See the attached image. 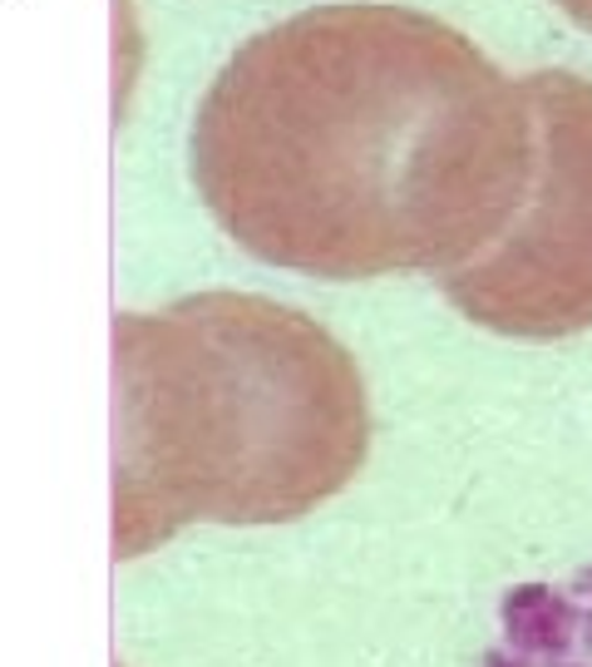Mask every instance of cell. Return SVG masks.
<instances>
[{"label":"cell","instance_id":"obj_3","mask_svg":"<svg viewBox=\"0 0 592 667\" xmlns=\"http://www.w3.org/2000/svg\"><path fill=\"white\" fill-rule=\"evenodd\" d=\"M533 154L503 233L440 287L474 327L553 341L592 327V80L523 75Z\"/></svg>","mask_w":592,"mask_h":667},{"label":"cell","instance_id":"obj_2","mask_svg":"<svg viewBox=\"0 0 592 667\" xmlns=\"http://www.w3.org/2000/svg\"><path fill=\"white\" fill-rule=\"evenodd\" d=\"M114 351L124 554L183 524L301 519L365 465V381L306 312L203 292L158 317H124Z\"/></svg>","mask_w":592,"mask_h":667},{"label":"cell","instance_id":"obj_4","mask_svg":"<svg viewBox=\"0 0 592 667\" xmlns=\"http://www.w3.org/2000/svg\"><path fill=\"white\" fill-rule=\"evenodd\" d=\"M562 15H568L572 25H582V31H592V0H553Z\"/></svg>","mask_w":592,"mask_h":667},{"label":"cell","instance_id":"obj_1","mask_svg":"<svg viewBox=\"0 0 592 667\" xmlns=\"http://www.w3.org/2000/svg\"><path fill=\"white\" fill-rule=\"evenodd\" d=\"M528 154L523 84L385 0L257 31L193 120V183L227 238L326 282L454 272L513 218Z\"/></svg>","mask_w":592,"mask_h":667}]
</instances>
